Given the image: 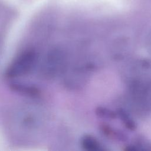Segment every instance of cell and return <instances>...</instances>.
<instances>
[{
  "label": "cell",
  "instance_id": "cell-1",
  "mask_svg": "<svg viewBox=\"0 0 151 151\" xmlns=\"http://www.w3.org/2000/svg\"><path fill=\"white\" fill-rule=\"evenodd\" d=\"M46 124L45 113L40 107L24 104L9 114L8 128L10 136L18 142L31 143L41 137Z\"/></svg>",
  "mask_w": 151,
  "mask_h": 151
},
{
  "label": "cell",
  "instance_id": "cell-2",
  "mask_svg": "<svg viewBox=\"0 0 151 151\" xmlns=\"http://www.w3.org/2000/svg\"><path fill=\"white\" fill-rule=\"evenodd\" d=\"M40 53L35 50L28 49L21 52L11 63L7 76L12 79L26 77L37 70Z\"/></svg>",
  "mask_w": 151,
  "mask_h": 151
}]
</instances>
